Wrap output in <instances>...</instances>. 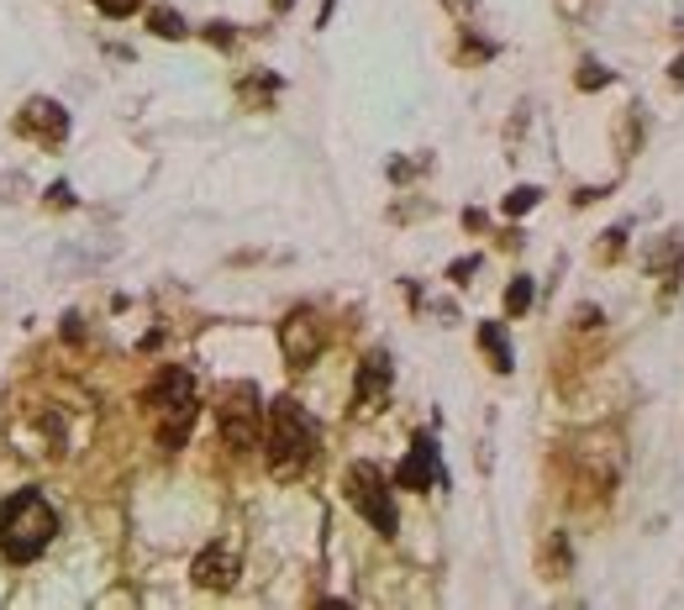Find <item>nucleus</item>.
Returning <instances> with one entry per match:
<instances>
[{"instance_id": "2eb2a0df", "label": "nucleus", "mask_w": 684, "mask_h": 610, "mask_svg": "<svg viewBox=\"0 0 684 610\" xmlns=\"http://www.w3.org/2000/svg\"><path fill=\"white\" fill-rule=\"evenodd\" d=\"M95 6H100L106 17H132V11H138L142 0H95Z\"/></svg>"}, {"instance_id": "9d476101", "label": "nucleus", "mask_w": 684, "mask_h": 610, "mask_svg": "<svg viewBox=\"0 0 684 610\" xmlns=\"http://www.w3.org/2000/svg\"><path fill=\"white\" fill-rule=\"evenodd\" d=\"M390 395V358L384 352H369L363 369H358V411H379Z\"/></svg>"}, {"instance_id": "f03ea898", "label": "nucleus", "mask_w": 684, "mask_h": 610, "mask_svg": "<svg viewBox=\"0 0 684 610\" xmlns=\"http://www.w3.org/2000/svg\"><path fill=\"white\" fill-rule=\"evenodd\" d=\"M53 537H58V516L37 490H17L11 500H0V553L6 558L32 564L47 553Z\"/></svg>"}, {"instance_id": "f257e3e1", "label": "nucleus", "mask_w": 684, "mask_h": 610, "mask_svg": "<svg viewBox=\"0 0 684 610\" xmlns=\"http://www.w3.org/2000/svg\"><path fill=\"white\" fill-rule=\"evenodd\" d=\"M316 443H322V432H316V422L306 416L301 400L284 395L263 411V447H269V469H274V479L306 473V464L316 458Z\"/></svg>"}, {"instance_id": "0eeeda50", "label": "nucleus", "mask_w": 684, "mask_h": 610, "mask_svg": "<svg viewBox=\"0 0 684 610\" xmlns=\"http://www.w3.org/2000/svg\"><path fill=\"white\" fill-rule=\"evenodd\" d=\"M437 479H443V469H437V443L422 432V437L411 443V453H405V464L395 469V484H401V490H432Z\"/></svg>"}, {"instance_id": "39448f33", "label": "nucleus", "mask_w": 684, "mask_h": 610, "mask_svg": "<svg viewBox=\"0 0 684 610\" xmlns=\"http://www.w3.org/2000/svg\"><path fill=\"white\" fill-rule=\"evenodd\" d=\"M216 416H221L227 447H237V453L263 447V405H259V390H253V384H232V390L221 395V405H216Z\"/></svg>"}, {"instance_id": "a211bd4d", "label": "nucleus", "mask_w": 684, "mask_h": 610, "mask_svg": "<svg viewBox=\"0 0 684 610\" xmlns=\"http://www.w3.org/2000/svg\"><path fill=\"white\" fill-rule=\"evenodd\" d=\"M274 6H280V11H290V6H295V0H274Z\"/></svg>"}, {"instance_id": "ddd939ff", "label": "nucleus", "mask_w": 684, "mask_h": 610, "mask_svg": "<svg viewBox=\"0 0 684 610\" xmlns=\"http://www.w3.org/2000/svg\"><path fill=\"white\" fill-rule=\"evenodd\" d=\"M526 305H532V280H517L511 290H506V311H511V316H521Z\"/></svg>"}, {"instance_id": "9b49d317", "label": "nucleus", "mask_w": 684, "mask_h": 610, "mask_svg": "<svg viewBox=\"0 0 684 610\" xmlns=\"http://www.w3.org/2000/svg\"><path fill=\"white\" fill-rule=\"evenodd\" d=\"M479 342H485V352L496 358L500 374H511V369H517V358H511V342H506V327H500V322H485V327H479Z\"/></svg>"}, {"instance_id": "f3484780", "label": "nucleus", "mask_w": 684, "mask_h": 610, "mask_svg": "<svg viewBox=\"0 0 684 610\" xmlns=\"http://www.w3.org/2000/svg\"><path fill=\"white\" fill-rule=\"evenodd\" d=\"M47 195H53V206H74V195H69V185H53V189H47Z\"/></svg>"}, {"instance_id": "7ed1b4c3", "label": "nucleus", "mask_w": 684, "mask_h": 610, "mask_svg": "<svg viewBox=\"0 0 684 610\" xmlns=\"http://www.w3.org/2000/svg\"><path fill=\"white\" fill-rule=\"evenodd\" d=\"M148 405H153V416H159V443L174 453V447H185L189 426H195V411H200V400H195V379L185 369H164V374L153 379V390H148Z\"/></svg>"}, {"instance_id": "1a4fd4ad", "label": "nucleus", "mask_w": 684, "mask_h": 610, "mask_svg": "<svg viewBox=\"0 0 684 610\" xmlns=\"http://www.w3.org/2000/svg\"><path fill=\"white\" fill-rule=\"evenodd\" d=\"M17 127H22L26 138H43V142L69 138V117H64V106H53V100H26V111Z\"/></svg>"}, {"instance_id": "4468645a", "label": "nucleus", "mask_w": 684, "mask_h": 610, "mask_svg": "<svg viewBox=\"0 0 684 610\" xmlns=\"http://www.w3.org/2000/svg\"><path fill=\"white\" fill-rule=\"evenodd\" d=\"M153 32H159V37H169V43H174V37H185V22H180L174 11H153Z\"/></svg>"}, {"instance_id": "6e6552de", "label": "nucleus", "mask_w": 684, "mask_h": 610, "mask_svg": "<svg viewBox=\"0 0 684 610\" xmlns=\"http://www.w3.org/2000/svg\"><path fill=\"white\" fill-rule=\"evenodd\" d=\"M237 568H242V558H237V547H227V542H211L200 558H195V585L200 589H232L237 585Z\"/></svg>"}, {"instance_id": "20e7f679", "label": "nucleus", "mask_w": 684, "mask_h": 610, "mask_svg": "<svg viewBox=\"0 0 684 610\" xmlns=\"http://www.w3.org/2000/svg\"><path fill=\"white\" fill-rule=\"evenodd\" d=\"M348 500H354V511L374 526L379 537H395V532H401L395 494H390V484H384V473H379L374 464H354V469H348Z\"/></svg>"}, {"instance_id": "423d86ee", "label": "nucleus", "mask_w": 684, "mask_h": 610, "mask_svg": "<svg viewBox=\"0 0 684 610\" xmlns=\"http://www.w3.org/2000/svg\"><path fill=\"white\" fill-rule=\"evenodd\" d=\"M280 348H284V358H290L295 369L316 363V352L327 348V331H322V322H316V311H290V316H284Z\"/></svg>"}, {"instance_id": "dca6fc26", "label": "nucleus", "mask_w": 684, "mask_h": 610, "mask_svg": "<svg viewBox=\"0 0 684 610\" xmlns=\"http://www.w3.org/2000/svg\"><path fill=\"white\" fill-rule=\"evenodd\" d=\"M579 85H585V90H600V85H606V69H600V64H585Z\"/></svg>"}, {"instance_id": "f8f14e48", "label": "nucleus", "mask_w": 684, "mask_h": 610, "mask_svg": "<svg viewBox=\"0 0 684 610\" xmlns=\"http://www.w3.org/2000/svg\"><path fill=\"white\" fill-rule=\"evenodd\" d=\"M538 200H543V189H538V185H517L511 195H506V211H511V216H526L532 206H538Z\"/></svg>"}]
</instances>
